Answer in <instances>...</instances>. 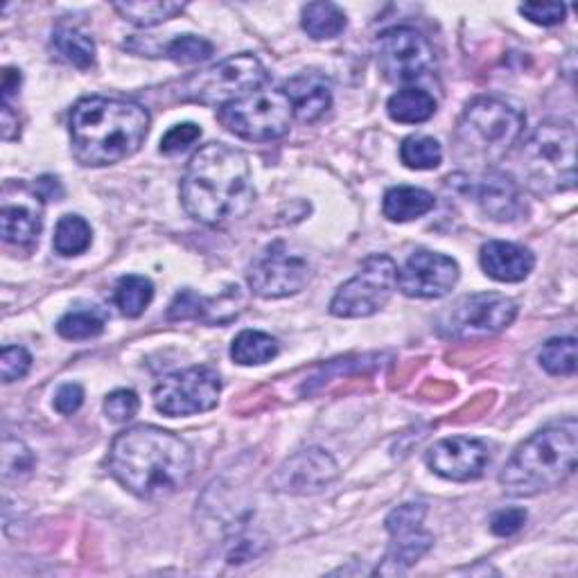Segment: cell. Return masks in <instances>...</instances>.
I'll return each instance as SVG.
<instances>
[{"instance_id":"cell-1","label":"cell","mask_w":578,"mask_h":578,"mask_svg":"<svg viewBox=\"0 0 578 578\" xmlns=\"http://www.w3.org/2000/svg\"><path fill=\"white\" fill-rule=\"evenodd\" d=\"M195 457L185 440L139 425L118 434L109 449V470L120 486L141 499H165L179 493L192 477Z\"/></svg>"},{"instance_id":"cell-2","label":"cell","mask_w":578,"mask_h":578,"mask_svg":"<svg viewBox=\"0 0 578 578\" xmlns=\"http://www.w3.org/2000/svg\"><path fill=\"white\" fill-rule=\"evenodd\" d=\"M253 200L255 190L244 152L209 143L192 154L181 181V204L192 220L224 226L244 217Z\"/></svg>"},{"instance_id":"cell-3","label":"cell","mask_w":578,"mask_h":578,"mask_svg":"<svg viewBox=\"0 0 578 578\" xmlns=\"http://www.w3.org/2000/svg\"><path fill=\"white\" fill-rule=\"evenodd\" d=\"M150 132V113L132 100L91 95L71 111L73 154L87 168L134 156Z\"/></svg>"},{"instance_id":"cell-4","label":"cell","mask_w":578,"mask_h":578,"mask_svg":"<svg viewBox=\"0 0 578 578\" xmlns=\"http://www.w3.org/2000/svg\"><path fill=\"white\" fill-rule=\"evenodd\" d=\"M578 423L560 420L527 438L499 473L501 488L513 497H534L567 481L576 470Z\"/></svg>"},{"instance_id":"cell-5","label":"cell","mask_w":578,"mask_h":578,"mask_svg":"<svg viewBox=\"0 0 578 578\" xmlns=\"http://www.w3.org/2000/svg\"><path fill=\"white\" fill-rule=\"evenodd\" d=\"M525 130V115L497 98L473 100L457 126L455 145L464 163L479 168L497 165Z\"/></svg>"},{"instance_id":"cell-6","label":"cell","mask_w":578,"mask_h":578,"mask_svg":"<svg viewBox=\"0 0 578 578\" xmlns=\"http://www.w3.org/2000/svg\"><path fill=\"white\" fill-rule=\"evenodd\" d=\"M523 172L538 195L576 185V130L567 120H545L525 143Z\"/></svg>"},{"instance_id":"cell-7","label":"cell","mask_w":578,"mask_h":578,"mask_svg":"<svg viewBox=\"0 0 578 578\" xmlns=\"http://www.w3.org/2000/svg\"><path fill=\"white\" fill-rule=\"evenodd\" d=\"M267 82V71L263 61L251 54L242 52L235 57H229L215 67L190 75L181 87V100L197 102L206 107H226L249 93L261 91Z\"/></svg>"},{"instance_id":"cell-8","label":"cell","mask_w":578,"mask_h":578,"mask_svg":"<svg viewBox=\"0 0 578 578\" xmlns=\"http://www.w3.org/2000/svg\"><path fill=\"white\" fill-rule=\"evenodd\" d=\"M516 316V301L504 294H468L438 314L436 328L447 339L475 342L506 331Z\"/></svg>"},{"instance_id":"cell-9","label":"cell","mask_w":578,"mask_h":578,"mask_svg":"<svg viewBox=\"0 0 578 578\" xmlns=\"http://www.w3.org/2000/svg\"><path fill=\"white\" fill-rule=\"evenodd\" d=\"M294 120V111L283 91H255L220 109V122L244 141L272 143L283 139Z\"/></svg>"},{"instance_id":"cell-10","label":"cell","mask_w":578,"mask_h":578,"mask_svg":"<svg viewBox=\"0 0 578 578\" xmlns=\"http://www.w3.org/2000/svg\"><path fill=\"white\" fill-rule=\"evenodd\" d=\"M398 265L389 255H371L359 272L344 283L331 301V312L339 318L373 316L387 305L398 287Z\"/></svg>"},{"instance_id":"cell-11","label":"cell","mask_w":578,"mask_h":578,"mask_svg":"<svg viewBox=\"0 0 578 578\" xmlns=\"http://www.w3.org/2000/svg\"><path fill=\"white\" fill-rule=\"evenodd\" d=\"M222 377L213 366H190L165 375L154 387V407L170 418L195 416L217 407Z\"/></svg>"},{"instance_id":"cell-12","label":"cell","mask_w":578,"mask_h":578,"mask_svg":"<svg viewBox=\"0 0 578 578\" xmlns=\"http://www.w3.org/2000/svg\"><path fill=\"white\" fill-rule=\"evenodd\" d=\"M377 63L389 82L414 84L434 73L436 57L429 41L418 30L400 26L379 34Z\"/></svg>"},{"instance_id":"cell-13","label":"cell","mask_w":578,"mask_h":578,"mask_svg":"<svg viewBox=\"0 0 578 578\" xmlns=\"http://www.w3.org/2000/svg\"><path fill=\"white\" fill-rule=\"evenodd\" d=\"M310 265L287 251L283 242L267 246L249 270L251 290L263 298H285L298 294L310 281Z\"/></svg>"},{"instance_id":"cell-14","label":"cell","mask_w":578,"mask_h":578,"mask_svg":"<svg viewBox=\"0 0 578 578\" xmlns=\"http://www.w3.org/2000/svg\"><path fill=\"white\" fill-rule=\"evenodd\" d=\"M459 265L449 255L436 251L412 253L398 272V287L412 298H443L459 283Z\"/></svg>"},{"instance_id":"cell-15","label":"cell","mask_w":578,"mask_h":578,"mask_svg":"<svg viewBox=\"0 0 578 578\" xmlns=\"http://www.w3.org/2000/svg\"><path fill=\"white\" fill-rule=\"evenodd\" d=\"M425 464L434 475L447 481H475L488 468L490 453L477 438L449 436L427 449Z\"/></svg>"},{"instance_id":"cell-16","label":"cell","mask_w":578,"mask_h":578,"mask_svg":"<svg viewBox=\"0 0 578 578\" xmlns=\"http://www.w3.org/2000/svg\"><path fill=\"white\" fill-rule=\"evenodd\" d=\"M339 477L337 462L321 447H307L290 457L274 475L272 484L290 495H316Z\"/></svg>"},{"instance_id":"cell-17","label":"cell","mask_w":578,"mask_h":578,"mask_svg":"<svg viewBox=\"0 0 578 578\" xmlns=\"http://www.w3.org/2000/svg\"><path fill=\"white\" fill-rule=\"evenodd\" d=\"M479 263L486 276L497 283H520L534 272L536 258L529 249L520 244L493 240L481 246Z\"/></svg>"},{"instance_id":"cell-18","label":"cell","mask_w":578,"mask_h":578,"mask_svg":"<svg viewBox=\"0 0 578 578\" xmlns=\"http://www.w3.org/2000/svg\"><path fill=\"white\" fill-rule=\"evenodd\" d=\"M285 98L292 104L294 118L301 122H316L333 107V87L318 73H301L285 82Z\"/></svg>"},{"instance_id":"cell-19","label":"cell","mask_w":578,"mask_h":578,"mask_svg":"<svg viewBox=\"0 0 578 578\" xmlns=\"http://www.w3.org/2000/svg\"><path fill=\"white\" fill-rule=\"evenodd\" d=\"M475 202L481 211L495 222H510L520 213V195L518 185L510 176L497 170H488L475 185H473Z\"/></svg>"},{"instance_id":"cell-20","label":"cell","mask_w":578,"mask_h":578,"mask_svg":"<svg viewBox=\"0 0 578 578\" xmlns=\"http://www.w3.org/2000/svg\"><path fill=\"white\" fill-rule=\"evenodd\" d=\"M392 536H394V542H392V547H389L387 558H384V562L377 567V574L396 576V574L407 571V569H409L412 565H416V562L429 551V547L434 545L432 534L423 531V527H418V529H407V531H398V534H392Z\"/></svg>"},{"instance_id":"cell-21","label":"cell","mask_w":578,"mask_h":578,"mask_svg":"<svg viewBox=\"0 0 578 578\" xmlns=\"http://www.w3.org/2000/svg\"><path fill=\"white\" fill-rule=\"evenodd\" d=\"M436 200L432 192L423 190V187H414V185H398L392 187L387 195H384L382 202V213L389 222H414L423 215H427L429 211H434Z\"/></svg>"},{"instance_id":"cell-22","label":"cell","mask_w":578,"mask_h":578,"mask_svg":"<svg viewBox=\"0 0 578 578\" xmlns=\"http://www.w3.org/2000/svg\"><path fill=\"white\" fill-rule=\"evenodd\" d=\"M43 220L37 206L28 204H6L0 211V229L3 240L17 246H32L39 240Z\"/></svg>"},{"instance_id":"cell-23","label":"cell","mask_w":578,"mask_h":578,"mask_svg":"<svg viewBox=\"0 0 578 578\" xmlns=\"http://www.w3.org/2000/svg\"><path fill=\"white\" fill-rule=\"evenodd\" d=\"M387 113L400 124H420L436 113V100L425 89H403L387 102Z\"/></svg>"},{"instance_id":"cell-24","label":"cell","mask_w":578,"mask_h":578,"mask_svg":"<svg viewBox=\"0 0 578 578\" xmlns=\"http://www.w3.org/2000/svg\"><path fill=\"white\" fill-rule=\"evenodd\" d=\"M52 45L63 59L73 63V67L80 71H89L95 67V54H98L95 41L78 28H69V26L57 28L52 34Z\"/></svg>"},{"instance_id":"cell-25","label":"cell","mask_w":578,"mask_h":578,"mask_svg":"<svg viewBox=\"0 0 578 578\" xmlns=\"http://www.w3.org/2000/svg\"><path fill=\"white\" fill-rule=\"evenodd\" d=\"M301 26L314 41H326L344 32L346 14L335 3H310L301 12Z\"/></svg>"},{"instance_id":"cell-26","label":"cell","mask_w":578,"mask_h":578,"mask_svg":"<svg viewBox=\"0 0 578 578\" xmlns=\"http://www.w3.org/2000/svg\"><path fill=\"white\" fill-rule=\"evenodd\" d=\"M278 355V342L261 331H242L231 346V357L240 366H261Z\"/></svg>"},{"instance_id":"cell-27","label":"cell","mask_w":578,"mask_h":578,"mask_svg":"<svg viewBox=\"0 0 578 578\" xmlns=\"http://www.w3.org/2000/svg\"><path fill=\"white\" fill-rule=\"evenodd\" d=\"M154 298V285L150 278L139 276V274H126L118 281L115 292H113V301L120 307V312L130 318L141 316L148 305Z\"/></svg>"},{"instance_id":"cell-28","label":"cell","mask_w":578,"mask_h":578,"mask_svg":"<svg viewBox=\"0 0 578 578\" xmlns=\"http://www.w3.org/2000/svg\"><path fill=\"white\" fill-rule=\"evenodd\" d=\"M91 242H93V231L84 217L63 215L57 222L52 246L59 255H63V258H71V255L84 253L91 246Z\"/></svg>"},{"instance_id":"cell-29","label":"cell","mask_w":578,"mask_h":578,"mask_svg":"<svg viewBox=\"0 0 578 578\" xmlns=\"http://www.w3.org/2000/svg\"><path fill=\"white\" fill-rule=\"evenodd\" d=\"M104 326H107L104 312L98 307H87V310H73L69 314H63L57 324V333L63 339L84 342L102 335Z\"/></svg>"},{"instance_id":"cell-30","label":"cell","mask_w":578,"mask_h":578,"mask_svg":"<svg viewBox=\"0 0 578 578\" xmlns=\"http://www.w3.org/2000/svg\"><path fill=\"white\" fill-rule=\"evenodd\" d=\"M115 12L139 28H152L165 23L185 10L183 3L172 0H154V3H115Z\"/></svg>"},{"instance_id":"cell-31","label":"cell","mask_w":578,"mask_h":578,"mask_svg":"<svg viewBox=\"0 0 578 578\" xmlns=\"http://www.w3.org/2000/svg\"><path fill=\"white\" fill-rule=\"evenodd\" d=\"M540 366L549 375H574L576 373V339L574 337H556L549 339L540 355Z\"/></svg>"},{"instance_id":"cell-32","label":"cell","mask_w":578,"mask_h":578,"mask_svg":"<svg viewBox=\"0 0 578 578\" xmlns=\"http://www.w3.org/2000/svg\"><path fill=\"white\" fill-rule=\"evenodd\" d=\"M400 159L409 170H434L443 161V150L436 139L409 136L400 148Z\"/></svg>"},{"instance_id":"cell-33","label":"cell","mask_w":578,"mask_h":578,"mask_svg":"<svg viewBox=\"0 0 578 578\" xmlns=\"http://www.w3.org/2000/svg\"><path fill=\"white\" fill-rule=\"evenodd\" d=\"M168 59L179 61V63H202L206 59H211L213 54V43L204 37H195V34H183L172 39L165 50H163Z\"/></svg>"},{"instance_id":"cell-34","label":"cell","mask_w":578,"mask_h":578,"mask_svg":"<svg viewBox=\"0 0 578 578\" xmlns=\"http://www.w3.org/2000/svg\"><path fill=\"white\" fill-rule=\"evenodd\" d=\"M141 409V400L132 389H118L107 396L104 414L113 423H130Z\"/></svg>"},{"instance_id":"cell-35","label":"cell","mask_w":578,"mask_h":578,"mask_svg":"<svg viewBox=\"0 0 578 578\" xmlns=\"http://www.w3.org/2000/svg\"><path fill=\"white\" fill-rule=\"evenodd\" d=\"M32 366V355L23 346H6L3 355H0V373H3V382H17L28 375Z\"/></svg>"},{"instance_id":"cell-36","label":"cell","mask_w":578,"mask_h":578,"mask_svg":"<svg viewBox=\"0 0 578 578\" xmlns=\"http://www.w3.org/2000/svg\"><path fill=\"white\" fill-rule=\"evenodd\" d=\"M202 130L200 124L195 122H183V124H174L172 130L161 139V152L163 154H176L183 152L185 148H190L195 141H200Z\"/></svg>"},{"instance_id":"cell-37","label":"cell","mask_w":578,"mask_h":578,"mask_svg":"<svg viewBox=\"0 0 578 578\" xmlns=\"http://www.w3.org/2000/svg\"><path fill=\"white\" fill-rule=\"evenodd\" d=\"M425 516H427L425 504H403L396 510H392V516L387 518V529H389V534L418 529V527H423Z\"/></svg>"},{"instance_id":"cell-38","label":"cell","mask_w":578,"mask_h":578,"mask_svg":"<svg viewBox=\"0 0 578 578\" xmlns=\"http://www.w3.org/2000/svg\"><path fill=\"white\" fill-rule=\"evenodd\" d=\"M30 466H32L30 449L21 440L6 438V445H3V473H6V477L26 473V470H30Z\"/></svg>"},{"instance_id":"cell-39","label":"cell","mask_w":578,"mask_h":578,"mask_svg":"<svg viewBox=\"0 0 578 578\" xmlns=\"http://www.w3.org/2000/svg\"><path fill=\"white\" fill-rule=\"evenodd\" d=\"M520 14L536 26L549 28V26H558L565 21L567 8L560 3H527V6H520Z\"/></svg>"},{"instance_id":"cell-40","label":"cell","mask_w":578,"mask_h":578,"mask_svg":"<svg viewBox=\"0 0 578 578\" xmlns=\"http://www.w3.org/2000/svg\"><path fill=\"white\" fill-rule=\"evenodd\" d=\"M527 523V510L525 508H504L497 510L493 520H490V529L495 536L499 538H508V536H516Z\"/></svg>"},{"instance_id":"cell-41","label":"cell","mask_w":578,"mask_h":578,"mask_svg":"<svg viewBox=\"0 0 578 578\" xmlns=\"http://www.w3.org/2000/svg\"><path fill=\"white\" fill-rule=\"evenodd\" d=\"M84 403V389L80 387V384H63V387L57 392L54 396V409L63 416H71L75 414Z\"/></svg>"},{"instance_id":"cell-42","label":"cell","mask_w":578,"mask_h":578,"mask_svg":"<svg viewBox=\"0 0 578 578\" xmlns=\"http://www.w3.org/2000/svg\"><path fill=\"white\" fill-rule=\"evenodd\" d=\"M21 71L17 69H6L3 73V104H10L12 95H17V91L21 89Z\"/></svg>"},{"instance_id":"cell-43","label":"cell","mask_w":578,"mask_h":578,"mask_svg":"<svg viewBox=\"0 0 578 578\" xmlns=\"http://www.w3.org/2000/svg\"><path fill=\"white\" fill-rule=\"evenodd\" d=\"M37 195L41 197V200H48V197H61V187H59V183H57V179H52V176H41L39 181H37Z\"/></svg>"}]
</instances>
